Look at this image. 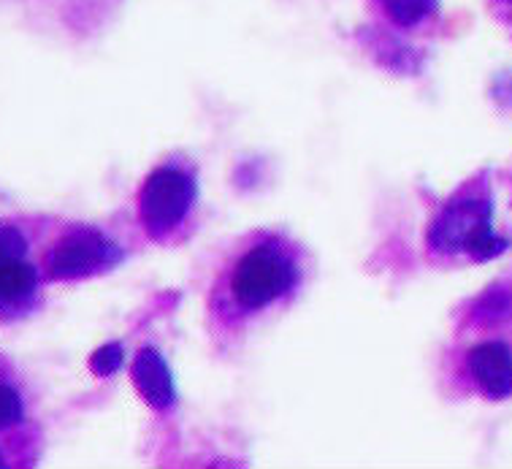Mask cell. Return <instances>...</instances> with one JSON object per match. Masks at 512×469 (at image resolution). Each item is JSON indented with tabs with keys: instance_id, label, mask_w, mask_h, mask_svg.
I'll use <instances>...</instances> for the list:
<instances>
[{
	"instance_id": "6da1fadb",
	"label": "cell",
	"mask_w": 512,
	"mask_h": 469,
	"mask_svg": "<svg viewBox=\"0 0 512 469\" xmlns=\"http://www.w3.org/2000/svg\"><path fill=\"white\" fill-rule=\"evenodd\" d=\"M293 288V263L277 244H258L231 274V296L242 310H261Z\"/></svg>"
},
{
	"instance_id": "7a4b0ae2",
	"label": "cell",
	"mask_w": 512,
	"mask_h": 469,
	"mask_svg": "<svg viewBox=\"0 0 512 469\" xmlns=\"http://www.w3.org/2000/svg\"><path fill=\"white\" fill-rule=\"evenodd\" d=\"M196 185L177 169H158L141 190V223L149 236L163 239L185 220L193 207Z\"/></svg>"
},
{
	"instance_id": "3957f363",
	"label": "cell",
	"mask_w": 512,
	"mask_h": 469,
	"mask_svg": "<svg viewBox=\"0 0 512 469\" xmlns=\"http://www.w3.org/2000/svg\"><path fill=\"white\" fill-rule=\"evenodd\" d=\"M494 207L485 198H458L442 215L434 220L429 231V242L439 253H466V244L472 242L483 228L491 226Z\"/></svg>"
},
{
	"instance_id": "277c9868",
	"label": "cell",
	"mask_w": 512,
	"mask_h": 469,
	"mask_svg": "<svg viewBox=\"0 0 512 469\" xmlns=\"http://www.w3.org/2000/svg\"><path fill=\"white\" fill-rule=\"evenodd\" d=\"M117 258V250L93 231H79L55 247L49 255V274L55 280H76L103 269Z\"/></svg>"
},
{
	"instance_id": "5b68a950",
	"label": "cell",
	"mask_w": 512,
	"mask_h": 469,
	"mask_svg": "<svg viewBox=\"0 0 512 469\" xmlns=\"http://www.w3.org/2000/svg\"><path fill=\"white\" fill-rule=\"evenodd\" d=\"M469 372L488 399L512 396V350L504 342H483L469 353Z\"/></svg>"
},
{
	"instance_id": "8992f818",
	"label": "cell",
	"mask_w": 512,
	"mask_h": 469,
	"mask_svg": "<svg viewBox=\"0 0 512 469\" xmlns=\"http://www.w3.org/2000/svg\"><path fill=\"white\" fill-rule=\"evenodd\" d=\"M133 383L139 388V394L147 399L155 410H166L174 404V383L168 372L166 361L158 350H141L133 364Z\"/></svg>"
},
{
	"instance_id": "52a82bcc",
	"label": "cell",
	"mask_w": 512,
	"mask_h": 469,
	"mask_svg": "<svg viewBox=\"0 0 512 469\" xmlns=\"http://www.w3.org/2000/svg\"><path fill=\"white\" fill-rule=\"evenodd\" d=\"M36 285L38 274L30 263H25L22 258L3 263L0 266V307L25 301L30 293L36 291Z\"/></svg>"
},
{
	"instance_id": "ba28073f",
	"label": "cell",
	"mask_w": 512,
	"mask_h": 469,
	"mask_svg": "<svg viewBox=\"0 0 512 469\" xmlns=\"http://www.w3.org/2000/svg\"><path fill=\"white\" fill-rule=\"evenodd\" d=\"M439 0H382L385 11L391 14L393 22H399L404 28H412L423 19L437 11Z\"/></svg>"
},
{
	"instance_id": "9c48e42d",
	"label": "cell",
	"mask_w": 512,
	"mask_h": 469,
	"mask_svg": "<svg viewBox=\"0 0 512 469\" xmlns=\"http://www.w3.org/2000/svg\"><path fill=\"white\" fill-rule=\"evenodd\" d=\"M507 247H510V242H507L504 236L496 234L494 228L488 226V228H483V231H480V234H477L472 242L466 244V253L472 255L475 261L483 263V261H494V258H499V255H502Z\"/></svg>"
},
{
	"instance_id": "30bf717a",
	"label": "cell",
	"mask_w": 512,
	"mask_h": 469,
	"mask_svg": "<svg viewBox=\"0 0 512 469\" xmlns=\"http://www.w3.org/2000/svg\"><path fill=\"white\" fill-rule=\"evenodd\" d=\"M122 366V345H103L101 350H95L93 358H90V369L95 375L109 377L114 375L117 369Z\"/></svg>"
},
{
	"instance_id": "8fae6325",
	"label": "cell",
	"mask_w": 512,
	"mask_h": 469,
	"mask_svg": "<svg viewBox=\"0 0 512 469\" xmlns=\"http://www.w3.org/2000/svg\"><path fill=\"white\" fill-rule=\"evenodd\" d=\"M28 250L25 244V236L19 234L17 228L0 226V266L9 261H19L22 255Z\"/></svg>"
},
{
	"instance_id": "7c38bea8",
	"label": "cell",
	"mask_w": 512,
	"mask_h": 469,
	"mask_svg": "<svg viewBox=\"0 0 512 469\" xmlns=\"http://www.w3.org/2000/svg\"><path fill=\"white\" fill-rule=\"evenodd\" d=\"M22 418V402H19L17 391H11L6 385H0V429H6L11 423Z\"/></svg>"
},
{
	"instance_id": "4fadbf2b",
	"label": "cell",
	"mask_w": 512,
	"mask_h": 469,
	"mask_svg": "<svg viewBox=\"0 0 512 469\" xmlns=\"http://www.w3.org/2000/svg\"><path fill=\"white\" fill-rule=\"evenodd\" d=\"M0 464H3V461H0Z\"/></svg>"
}]
</instances>
